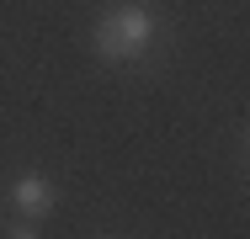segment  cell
Here are the masks:
<instances>
[{"label":"cell","mask_w":250,"mask_h":239,"mask_svg":"<svg viewBox=\"0 0 250 239\" xmlns=\"http://www.w3.org/2000/svg\"><path fill=\"white\" fill-rule=\"evenodd\" d=\"M53 202H59V191H53V181H43V176H21V181L11 186V207L27 213V218H43Z\"/></svg>","instance_id":"obj_2"},{"label":"cell","mask_w":250,"mask_h":239,"mask_svg":"<svg viewBox=\"0 0 250 239\" xmlns=\"http://www.w3.org/2000/svg\"><path fill=\"white\" fill-rule=\"evenodd\" d=\"M149 43H154V16L144 5H117V11H106L96 21V32H91V48H96L106 64H133V59H144Z\"/></svg>","instance_id":"obj_1"},{"label":"cell","mask_w":250,"mask_h":239,"mask_svg":"<svg viewBox=\"0 0 250 239\" xmlns=\"http://www.w3.org/2000/svg\"><path fill=\"white\" fill-rule=\"evenodd\" d=\"M5 239H38V229H32V223H11V229H5Z\"/></svg>","instance_id":"obj_3"}]
</instances>
